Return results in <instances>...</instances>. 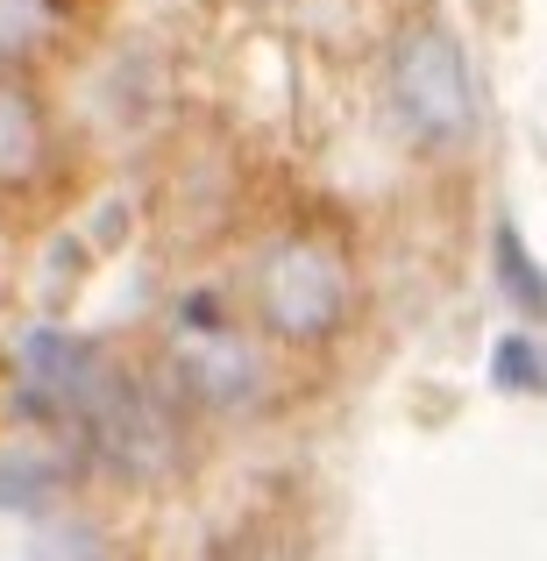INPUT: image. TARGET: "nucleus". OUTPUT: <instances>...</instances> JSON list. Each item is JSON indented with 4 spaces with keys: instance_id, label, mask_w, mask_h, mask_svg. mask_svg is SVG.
I'll return each instance as SVG.
<instances>
[{
    "instance_id": "f257e3e1",
    "label": "nucleus",
    "mask_w": 547,
    "mask_h": 561,
    "mask_svg": "<svg viewBox=\"0 0 547 561\" xmlns=\"http://www.w3.org/2000/svg\"><path fill=\"white\" fill-rule=\"evenodd\" d=\"M391 107L412 142L426 150H455L477 128V85H469V57L441 22H412L391 43Z\"/></svg>"
},
{
    "instance_id": "f03ea898",
    "label": "nucleus",
    "mask_w": 547,
    "mask_h": 561,
    "mask_svg": "<svg viewBox=\"0 0 547 561\" xmlns=\"http://www.w3.org/2000/svg\"><path fill=\"white\" fill-rule=\"evenodd\" d=\"M257 313L277 342H328L349 313V271L328 242L285 234L257 263Z\"/></svg>"
},
{
    "instance_id": "7ed1b4c3",
    "label": "nucleus",
    "mask_w": 547,
    "mask_h": 561,
    "mask_svg": "<svg viewBox=\"0 0 547 561\" xmlns=\"http://www.w3.org/2000/svg\"><path fill=\"white\" fill-rule=\"evenodd\" d=\"M50 157V128H43V107L29 85L0 79V185H29Z\"/></svg>"
},
{
    "instance_id": "20e7f679",
    "label": "nucleus",
    "mask_w": 547,
    "mask_h": 561,
    "mask_svg": "<svg viewBox=\"0 0 547 561\" xmlns=\"http://www.w3.org/2000/svg\"><path fill=\"white\" fill-rule=\"evenodd\" d=\"M491 249H498V285H505L512 313H526V320H547V277H540V263L526 256L520 228H498V234H491Z\"/></svg>"
},
{
    "instance_id": "39448f33",
    "label": "nucleus",
    "mask_w": 547,
    "mask_h": 561,
    "mask_svg": "<svg viewBox=\"0 0 547 561\" xmlns=\"http://www.w3.org/2000/svg\"><path fill=\"white\" fill-rule=\"evenodd\" d=\"M491 377H498V391H547V363L526 334H505V342H498Z\"/></svg>"
},
{
    "instance_id": "423d86ee",
    "label": "nucleus",
    "mask_w": 547,
    "mask_h": 561,
    "mask_svg": "<svg viewBox=\"0 0 547 561\" xmlns=\"http://www.w3.org/2000/svg\"><path fill=\"white\" fill-rule=\"evenodd\" d=\"M50 36V0H0V57H22Z\"/></svg>"
}]
</instances>
